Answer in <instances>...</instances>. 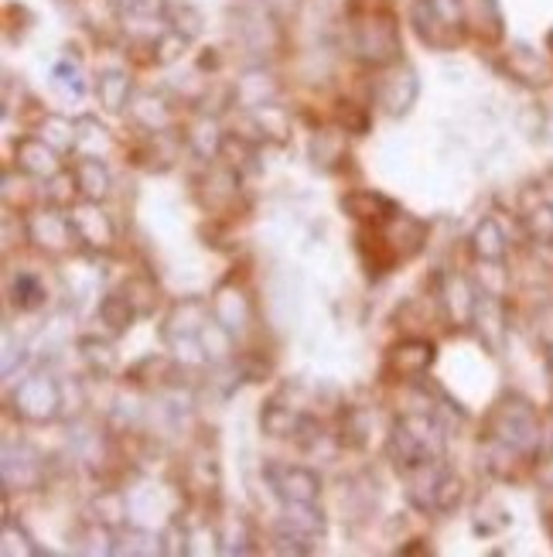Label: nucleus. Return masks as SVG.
<instances>
[{"instance_id":"12","label":"nucleus","mask_w":553,"mask_h":557,"mask_svg":"<svg viewBox=\"0 0 553 557\" xmlns=\"http://www.w3.org/2000/svg\"><path fill=\"white\" fill-rule=\"evenodd\" d=\"M209 319H212V305L209 301H202V298H181L172 311H167L161 335L167 338V343H175V338H196Z\"/></svg>"},{"instance_id":"14","label":"nucleus","mask_w":553,"mask_h":557,"mask_svg":"<svg viewBox=\"0 0 553 557\" xmlns=\"http://www.w3.org/2000/svg\"><path fill=\"white\" fill-rule=\"evenodd\" d=\"M462 4V24L465 32L478 41L495 45L502 38V11L495 0H458Z\"/></svg>"},{"instance_id":"7","label":"nucleus","mask_w":553,"mask_h":557,"mask_svg":"<svg viewBox=\"0 0 553 557\" xmlns=\"http://www.w3.org/2000/svg\"><path fill=\"white\" fill-rule=\"evenodd\" d=\"M417 92H420L417 72L411 65H403V62H393L376 83V103L390 116H403L417 103Z\"/></svg>"},{"instance_id":"10","label":"nucleus","mask_w":553,"mask_h":557,"mask_svg":"<svg viewBox=\"0 0 553 557\" xmlns=\"http://www.w3.org/2000/svg\"><path fill=\"white\" fill-rule=\"evenodd\" d=\"M430 367H435V343H427V338H403L387 356V373L397 380H417Z\"/></svg>"},{"instance_id":"38","label":"nucleus","mask_w":553,"mask_h":557,"mask_svg":"<svg viewBox=\"0 0 553 557\" xmlns=\"http://www.w3.org/2000/svg\"><path fill=\"white\" fill-rule=\"evenodd\" d=\"M472 244H475V253L482 260H499L502 257V233H499V226L492 220H486L482 226L475 230Z\"/></svg>"},{"instance_id":"16","label":"nucleus","mask_w":553,"mask_h":557,"mask_svg":"<svg viewBox=\"0 0 553 557\" xmlns=\"http://www.w3.org/2000/svg\"><path fill=\"white\" fill-rule=\"evenodd\" d=\"M130 116H134V124L148 134H167L175 127V110L158 92H137L130 100Z\"/></svg>"},{"instance_id":"34","label":"nucleus","mask_w":553,"mask_h":557,"mask_svg":"<svg viewBox=\"0 0 553 557\" xmlns=\"http://www.w3.org/2000/svg\"><path fill=\"white\" fill-rule=\"evenodd\" d=\"M167 28L185 35L188 41H196L202 35V14L191 4H175V8H167Z\"/></svg>"},{"instance_id":"11","label":"nucleus","mask_w":553,"mask_h":557,"mask_svg":"<svg viewBox=\"0 0 553 557\" xmlns=\"http://www.w3.org/2000/svg\"><path fill=\"white\" fill-rule=\"evenodd\" d=\"M277 96H280V83H277L274 72L263 69V65L247 69L232 86V103H239L243 110L271 107V103H277Z\"/></svg>"},{"instance_id":"13","label":"nucleus","mask_w":553,"mask_h":557,"mask_svg":"<svg viewBox=\"0 0 553 557\" xmlns=\"http://www.w3.org/2000/svg\"><path fill=\"white\" fill-rule=\"evenodd\" d=\"M342 209L352 215L355 223H366L373 230L387 226L393 215L400 212L397 202H390L387 196H379V191H369V188H359V191H349L342 199Z\"/></svg>"},{"instance_id":"22","label":"nucleus","mask_w":553,"mask_h":557,"mask_svg":"<svg viewBox=\"0 0 553 557\" xmlns=\"http://www.w3.org/2000/svg\"><path fill=\"white\" fill-rule=\"evenodd\" d=\"M301 421H304L301 414H294L291 407H284L277 400L263 404L260 410V431L267 434V438H298Z\"/></svg>"},{"instance_id":"18","label":"nucleus","mask_w":553,"mask_h":557,"mask_svg":"<svg viewBox=\"0 0 553 557\" xmlns=\"http://www.w3.org/2000/svg\"><path fill=\"white\" fill-rule=\"evenodd\" d=\"M72 175H76V185H79V199H89V202H103L113 188L110 168L100 158L83 154L76 164H72Z\"/></svg>"},{"instance_id":"32","label":"nucleus","mask_w":553,"mask_h":557,"mask_svg":"<svg viewBox=\"0 0 553 557\" xmlns=\"http://www.w3.org/2000/svg\"><path fill=\"white\" fill-rule=\"evenodd\" d=\"M100 319H103V325H110V332L120 335V332H127L130 322L137 319V308L130 305L127 295H106L100 301Z\"/></svg>"},{"instance_id":"33","label":"nucleus","mask_w":553,"mask_h":557,"mask_svg":"<svg viewBox=\"0 0 553 557\" xmlns=\"http://www.w3.org/2000/svg\"><path fill=\"white\" fill-rule=\"evenodd\" d=\"M253 120H256L260 137L287 140V134H291V116H287V113H284V107H277V103L253 110Z\"/></svg>"},{"instance_id":"1","label":"nucleus","mask_w":553,"mask_h":557,"mask_svg":"<svg viewBox=\"0 0 553 557\" xmlns=\"http://www.w3.org/2000/svg\"><path fill=\"white\" fill-rule=\"evenodd\" d=\"M390 458L403 475L438 466L444 458V434L427 414H406L390 434Z\"/></svg>"},{"instance_id":"25","label":"nucleus","mask_w":553,"mask_h":557,"mask_svg":"<svg viewBox=\"0 0 553 557\" xmlns=\"http://www.w3.org/2000/svg\"><path fill=\"white\" fill-rule=\"evenodd\" d=\"M441 301L448 308V319L454 322V329H465L475 314V301H472V290L462 277H448L444 290H441Z\"/></svg>"},{"instance_id":"23","label":"nucleus","mask_w":553,"mask_h":557,"mask_svg":"<svg viewBox=\"0 0 553 557\" xmlns=\"http://www.w3.org/2000/svg\"><path fill=\"white\" fill-rule=\"evenodd\" d=\"M223 140H226V134H223V127H219V120L215 116H199L196 124H191V131H188V144H191V151H196L199 158H205V161H212V158H219L223 154Z\"/></svg>"},{"instance_id":"4","label":"nucleus","mask_w":553,"mask_h":557,"mask_svg":"<svg viewBox=\"0 0 553 557\" xmlns=\"http://www.w3.org/2000/svg\"><path fill=\"white\" fill-rule=\"evenodd\" d=\"M11 407L21 421H32V424H45L52 421L59 410H62V386L45 376V373H32L24 376L14 394H11Z\"/></svg>"},{"instance_id":"24","label":"nucleus","mask_w":553,"mask_h":557,"mask_svg":"<svg viewBox=\"0 0 553 557\" xmlns=\"http://www.w3.org/2000/svg\"><path fill=\"white\" fill-rule=\"evenodd\" d=\"M284 527L307 537V541L325 534V520H322V510L315 503H284Z\"/></svg>"},{"instance_id":"41","label":"nucleus","mask_w":553,"mask_h":557,"mask_svg":"<svg viewBox=\"0 0 553 557\" xmlns=\"http://www.w3.org/2000/svg\"><path fill=\"white\" fill-rule=\"evenodd\" d=\"M263 4H267L277 17H287V14H294V11H298L301 0H263Z\"/></svg>"},{"instance_id":"40","label":"nucleus","mask_w":553,"mask_h":557,"mask_svg":"<svg viewBox=\"0 0 553 557\" xmlns=\"http://www.w3.org/2000/svg\"><path fill=\"white\" fill-rule=\"evenodd\" d=\"M151 45L158 48V52H154V62L167 65V62L181 59V52L188 48V38L178 35V32H172V28H164V35H158V41H151Z\"/></svg>"},{"instance_id":"36","label":"nucleus","mask_w":553,"mask_h":557,"mask_svg":"<svg viewBox=\"0 0 553 557\" xmlns=\"http://www.w3.org/2000/svg\"><path fill=\"white\" fill-rule=\"evenodd\" d=\"M79 349H83L86 362L92 367V373H100V376H110V373H113L116 356H113L110 343H100V338H83Z\"/></svg>"},{"instance_id":"28","label":"nucleus","mask_w":553,"mask_h":557,"mask_svg":"<svg viewBox=\"0 0 553 557\" xmlns=\"http://www.w3.org/2000/svg\"><path fill=\"white\" fill-rule=\"evenodd\" d=\"M345 134L349 131H318L315 140H311V158H315L318 168L331 172L335 161H345Z\"/></svg>"},{"instance_id":"35","label":"nucleus","mask_w":553,"mask_h":557,"mask_svg":"<svg viewBox=\"0 0 553 557\" xmlns=\"http://www.w3.org/2000/svg\"><path fill=\"white\" fill-rule=\"evenodd\" d=\"M48 185H52V188H45V202L48 206H55V209L76 206L72 199L79 196V185H76V175H72V172H59L55 178H48Z\"/></svg>"},{"instance_id":"6","label":"nucleus","mask_w":553,"mask_h":557,"mask_svg":"<svg viewBox=\"0 0 553 557\" xmlns=\"http://www.w3.org/2000/svg\"><path fill=\"white\" fill-rule=\"evenodd\" d=\"M68 220H72V230H76V236H79V247H86L92 253L113 250V244H116V226H113L110 215L100 209V202L79 199L76 206L68 209Z\"/></svg>"},{"instance_id":"39","label":"nucleus","mask_w":553,"mask_h":557,"mask_svg":"<svg viewBox=\"0 0 553 557\" xmlns=\"http://www.w3.org/2000/svg\"><path fill=\"white\" fill-rule=\"evenodd\" d=\"M124 295L130 298V305L137 308V319H140V314H151L154 311V295H158V290H154V284L148 281V277H134V281H127V287H124Z\"/></svg>"},{"instance_id":"2","label":"nucleus","mask_w":553,"mask_h":557,"mask_svg":"<svg viewBox=\"0 0 553 557\" xmlns=\"http://www.w3.org/2000/svg\"><path fill=\"white\" fill-rule=\"evenodd\" d=\"M352 52L366 65H393L400 59V28L393 14L387 11H366L352 21Z\"/></svg>"},{"instance_id":"8","label":"nucleus","mask_w":553,"mask_h":557,"mask_svg":"<svg viewBox=\"0 0 553 557\" xmlns=\"http://www.w3.org/2000/svg\"><path fill=\"white\" fill-rule=\"evenodd\" d=\"M14 161L21 175L41 178V182L55 178L62 172V154L45 137H21L14 144Z\"/></svg>"},{"instance_id":"5","label":"nucleus","mask_w":553,"mask_h":557,"mask_svg":"<svg viewBox=\"0 0 553 557\" xmlns=\"http://www.w3.org/2000/svg\"><path fill=\"white\" fill-rule=\"evenodd\" d=\"M28 239L48 257H65L68 250L79 247V236H76V230H72V220L65 215V209H55V206H48V209L32 215Z\"/></svg>"},{"instance_id":"3","label":"nucleus","mask_w":553,"mask_h":557,"mask_svg":"<svg viewBox=\"0 0 553 557\" xmlns=\"http://www.w3.org/2000/svg\"><path fill=\"white\" fill-rule=\"evenodd\" d=\"M411 21H414L417 38L427 48H438V52H444V48H451V45H458V38L465 32L458 0H414Z\"/></svg>"},{"instance_id":"20","label":"nucleus","mask_w":553,"mask_h":557,"mask_svg":"<svg viewBox=\"0 0 553 557\" xmlns=\"http://www.w3.org/2000/svg\"><path fill=\"white\" fill-rule=\"evenodd\" d=\"M199 343H202V349H205L209 367H229L232 356H236V332L226 329L219 319H215V314L202 325Z\"/></svg>"},{"instance_id":"19","label":"nucleus","mask_w":553,"mask_h":557,"mask_svg":"<svg viewBox=\"0 0 553 557\" xmlns=\"http://www.w3.org/2000/svg\"><path fill=\"white\" fill-rule=\"evenodd\" d=\"M130 76L124 69H106L96 76V100L106 113H124L130 110Z\"/></svg>"},{"instance_id":"26","label":"nucleus","mask_w":553,"mask_h":557,"mask_svg":"<svg viewBox=\"0 0 553 557\" xmlns=\"http://www.w3.org/2000/svg\"><path fill=\"white\" fill-rule=\"evenodd\" d=\"M38 137H45L59 154L76 148V120H68L62 113H45L38 124Z\"/></svg>"},{"instance_id":"29","label":"nucleus","mask_w":553,"mask_h":557,"mask_svg":"<svg viewBox=\"0 0 553 557\" xmlns=\"http://www.w3.org/2000/svg\"><path fill=\"white\" fill-rule=\"evenodd\" d=\"M110 148V131L96 116H79L76 120V151L100 158Z\"/></svg>"},{"instance_id":"30","label":"nucleus","mask_w":553,"mask_h":557,"mask_svg":"<svg viewBox=\"0 0 553 557\" xmlns=\"http://www.w3.org/2000/svg\"><path fill=\"white\" fill-rule=\"evenodd\" d=\"M510 69H513V76L523 79V83H546V76H550L546 62L526 45H516L510 52Z\"/></svg>"},{"instance_id":"21","label":"nucleus","mask_w":553,"mask_h":557,"mask_svg":"<svg viewBox=\"0 0 553 557\" xmlns=\"http://www.w3.org/2000/svg\"><path fill=\"white\" fill-rule=\"evenodd\" d=\"M239 196V178H236V168H212L205 175V206L212 212H223L236 202Z\"/></svg>"},{"instance_id":"17","label":"nucleus","mask_w":553,"mask_h":557,"mask_svg":"<svg viewBox=\"0 0 553 557\" xmlns=\"http://www.w3.org/2000/svg\"><path fill=\"white\" fill-rule=\"evenodd\" d=\"M212 314L219 319L226 329H232L236 335L243 332L253 319V308H250V298L239 290L236 284H223L219 290L212 295Z\"/></svg>"},{"instance_id":"15","label":"nucleus","mask_w":553,"mask_h":557,"mask_svg":"<svg viewBox=\"0 0 553 557\" xmlns=\"http://www.w3.org/2000/svg\"><path fill=\"white\" fill-rule=\"evenodd\" d=\"M379 233L387 236V244L397 253V260H411L427 244V226L420 220H414V215H403V212H397L387 226H379Z\"/></svg>"},{"instance_id":"9","label":"nucleus","mask_w":553,"mask_h":557,"mask_svg":"<svg viewBox=\"0 0 553 557\" xmlns=\"http://www.w3.org/2000/svg\"><path fill=\"white\" fill-rule=\"evenodd\" d=\"M267 479H271L274 493L284 503H315L318 493H322L318 472H311L304 466H271L267 469Z\"/></svg>"},{"instance_id":"27","label":"nucleus","mask_w":553,"mask_h":557,"mask_svg":"<svg viewBox=\"0 0 553 557\" xmlns=\"http://www.w3.org/2000/svg\"><path fill=\"white\" fill-rule=\"evenodd\" d=\"M45 301H48V290H45V284H41L38 274L21 271L11 281V305H17L21 311H38Z\"/></svg>"},{"instance_id":"37","label":"nucleus","mask_w":553,"mask_h":557,"mask_svg":"<svg viewBox=\"0 0 553 557\" xmlns=\"http://www.w3.org/2000/svg\"><path fill=\"white\" fill-rule=\"evenodd\" d=\"M52 79H55V86H59L65 96H72V100H79V96L86 92V83H83V69H79L76 62H72V59H62V62L55 65Z\"/></svg>"},{"instance_id":"31","label":"nucleus","mask_w":553,"mask_h":557,"mask_svg":"<svg viewBox=\"0 0 553 557\" xmlns=\"http://www.w3.org/2000/svg\"><path fill=\"white\" fill-rule=\"evenodd\" d=\"M462 496H465V482L454 472H441L435 479V486H430V506H435L438 513H451L454 506L462 503Z\"/></svg>"}]
</instances>
